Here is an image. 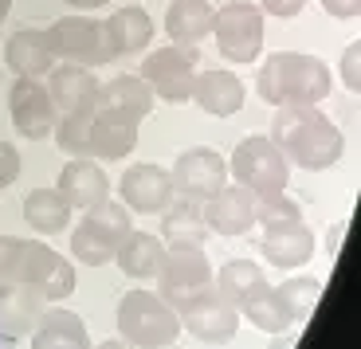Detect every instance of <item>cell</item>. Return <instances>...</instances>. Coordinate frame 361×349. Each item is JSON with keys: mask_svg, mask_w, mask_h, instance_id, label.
Listing matches in <instances>:
<instances>
[{"mask_svg": "<svg viewBox=\"0 0 361 349\" xmlns=\"http://www.w3.org/2000/svg\"><path fill=\"white\" fill-rule=\"evenodd\" d=\"M271 142L279 145V153L290 165L307 173L334 169L345 153V134L330 114L318 106H279L271 118Z\"/></svg>", "mask_w": 361, "mask_h": 349, "instance_id": "6da1fadb", "label": "cell"}, {"mask_svg": "<svg viewBox=\"0 0 361 349\" xmlns=\"http://www.w3.org/2000/svg\"><path fill=\"white\" fill-rule=\"evenodd\" d=\"M330 90H334V75L310 51H271L255 75V94L275 110L318 106L322 99H330Z\"/></svg>", "mask_w": 361, "mask_h": 349, "instance_id": "7a4b0ae2", "label": "cell"}, {"mask_svg": "<svg viewBox=\"0 0 361 349\" xmlns=\"http://www.w3.org/2000/svg\"><path fill=\"white\" fill-rule=\"evenodd\" d=\"M118 338L134 349H165L180 338V314L157 290H126L118 302Z\"/></svg>", "mask_w": 361, "mask_h": 349, "instance_id": "3957f363", "label": "cell"}, {"mask_svg": "<svg viewBox=\"0 0 361 349\" xmlns=\"http://www.w3.org/2000/svg\"><path fill=\"white\" fill-rule=\"evenodd\" d=\"M134 232L130 208L122 200H99L94 208H87L79 220V228L71 232V255L82 267H102L114 259V251L122 247V240Z\"/></svg>", "mask_w": 361, "mask_h": 349, "instance_id": "277c9868", "label": "cell"}, {"mask_svg": "<svg viewBox=\"0 0 361 349\" xmlns=\"http://www.w3.org/2000/svg\"><path fill=\"white\" fill-rule=\"evenodd\" d=\"M212 263H208L204 243H165V259L157 271V295L173 306V310H185L189 302H197L200 295L212 290Z\"/></svg>", "mask_w": 361, "mask_h": 349, "instance_id": "5b68a950", "label": "cell"}, {"mask_svg": "<svg viewBox=\"0 0 361 349\" xmlns=\"http://www.w3.org/2000/svg\"><path fill=\"white\" fill-rule=\"evenodd\" d=\"M8 283H20V287H27L32 295H39L51 306L75 295V267L71 259L51 251L44 240H20V255Z\"/></svg>", "mask_w": 361, "mask_h": 349, "instance_id": "8992f818", "label": "cell"}, {"mask_svg": "<svg viewBox=\"0 0 361 349\" xmlns=\"http://www.w3.org/2000/svg\"><path fill=\"white\" fill-rule=\"evenodd\" d=\"M228 173L235 177V185L252 188L259 200L279 197L290 185V161L279 153V145L263 134H252L235 145L232 161H228Z\"/></svg>", "mask_w": 361, "mask_h": 349, "instance_id": "52a82bcc", "label": "cell"}, {"mask_svg": "<svg viewBox=\"0 0 361 349\" xmlns=\"http://www.w3.org/2000/svg\"><path fill=\"white\" fill-rule=\"evenodd\" d=\"M212 36H216V51L224 63H259L263 55V12L252 0H232L212 16Z\"/></svg>", "mask_w": 361, "mask_h": 349, "instance_id": "ba28073f", "label": "cell"}, {"mask_svg": "<svg viewBox=\"0 0 361 349\" xmlns=\"http://www.w3.org/2000/svg\"><path fill=\"white\" fill-rule=\"evenodd\" d=\"M200 55L197 47H180V44H165L157 51L145 55L142 63V79L149 82L154 99L169 102V106H185L192 94V79H197Z\"/></svg>", "mask_w": 361, "mask_h": 349, "instance_id": "9c48e42d", "label": "cell"}, {"mask_svg": "<svg viewBox=\"0 0 361 349\" xmlns=\"http://www.w3.org/2000/svg\"><path fill=\"white\" fill-rule=\"evenodd\" d=\"M47 44H51V55L59 63H79V67H102L110 63V51H106V36H102V20L94 16H63L47 27Z\"/></svg>", "mask_w": 361, "mask_h": 349, "instance_id": "30bf717a", "label": "cell"}, {"mask_svg": "<svg viewBox=\"0 0 361 349\" xmlns=\"http://www.w3.org/2000/svg\"><path fill=\"white\" fill-rule=\"evenodd\" d=\"M169 177H173V192L177 197H189L204 204L216 188L228 185V161H224V153H216L212 145H192V149H185L173 161Z\"/></svg>", "mask_w": 361, "mask_h": 349, "instance_id": "8fae6325", "label": "cell"}, {"mask_svg": "<svg viewBox=\"0 0 361 349\" xmlns=\"http://www.w3.org/2000/svg\"><path fill=\"white\" fill-rule=\"evenodd\" d=\"M8 114H12L16 134L27 137V142H44V137L55 130V122H59V110H55L44 79H12Z\"/></svg>", "mask_w": 361, "mask_h": 349, "instance_id": "7c38bea8", "label": "cell"}, {"mask_svg": "<svg viewBox=\"0 0 361 349\" xmlns=\"http://www.w3.org/2000/svg\"><path fill=\"white\" fill-rule=\"evenodd\" d=\"M118 197H122V204H126L130 212L161 216L177 192H173L169 169H161V165H154V161H137V165H130V169L122 173Z\"/></svg>", "mask_w": 361, "mask_h": 349, "instance_id": "4fadbf2b", "label": "cell"}, {"mask_svg": "<svg viewBox=\"0 0 361 349\" xmlns=\"http://www.w3.org/2000/svg\"><path fill=\"white\" fill-rule=\"evenodd\" d=\"M255 204H259V197H255L252 188L224 185L200 204V212H204L208 232L232 240V235H247L255 228Z\"/></svg>", "mask_w": 361, "mask_h": 349, "instance_id": "5bb4252c", "label": "cell"}, {"mask_svg": "<svg viewBox=\"0 0 361 349\" xmlns=\"http://www.w3.org/2000/svg\"><path fill=\"white\" fill-rule=\"evenodd\" d=\"M259 251L271 267L295 271L314 259V232L307 228L302 216H295V220H271V224H263Z\"/></svg>", "mask_w": 361, "mask_h": 349, "instance_id": "9a60e30c", "label": "cell"}, {"mask_svg": "<svg viewBox=\"0 0 361 349\" xmlns=\"http://www.w3.org/2000/svg\"><path fill=\"white\" fill-rule=\"evenodd\" d=\"M240 310L228 298H220L216 290L200 295L197 302H189L180 310V330H189L197 341H232L240 330Z\"/></svg>", "mask_w": 361, "mask_h": 349, "instance_id": "2e32d148", "label": "cell"}, {"mask_svg": "<svg viewBox=\"0 0 361 349\" xmlns=\"http://www.w3.org/2000/svg\"><path fill=\"white\" fill-rule=\"evenodd\" d=\"M99 87L102 82L94 79V71L79 63H55L47 75V94L59 114H90L99 106Z\"/></svg>", "mask_w": 361, "mask_h": 349, "instance_id": "e0dca14e", "label": "cell"}, {"mask_svg": "<svg viewBox=\"0 0 361 349\" xmlns=\"http://www.w3.org/2000/svg\"><path fill=\"white\" fill-rule=\"evenodd\" d=\"M244 99L247 90L244 82H240V75L228 71V67H208V71H197V79H192V94L189 102H197L204 114L212 118H232L244 110Z\"/></svg>", "mask_w": 361, "mask_h": 349, "instance_id": "ac0fdd59", "label": "cell"}, {"mask_svg": "<svg viewBox=\"0 0 361 349\" xmlns=\"http://www.w3.org/2000/svg\"><path fill=\"white\" fill-rule=\"evenodd\" d=\"M55 192L71 204V212H87L110 197V177L94 157H71L55 180Z\"/></svg>", "mask_w": 361, "mask_h": 349, "instance_id": "d6986e66", "label": "cell"}, {"mask_svg": "<svg viewBox=\"0 0 361 349\" xmlns=\"http://www.w3.org/2000/svg\"><path fill=\"white\" fill-rule=\"evenodd\" d=\"M137 145V122L122 110L94 106L90 114V157L94 161H122Z\"/></svg>", "mask_w": 361, "mask_h": 349, "instance_id": "ffe728a7", "label": "cell"}, {"mask_svg": "<svg viewBox=\"0 0 361 349\" xmlns=\"http://www.w3.org/2000/svg\"><path fill=\"white\" fill-rule=\"evenodd\" d=\"M4 63L12 67L16 79H47L59 59L51 55L44 27H16L4 44Z\"/></svg>", "mask_w": 361, "mask_h": 349, "instance_id": "44dd1931", "label": "cell"}, {"mask_svg": "<svg viewBox=\"0 0 361 349\" xmlns=\"http://www.w3.org/2000/svg\"><path fill=\"white\" fill-rule=\"evenodd\" d=\"M102 36H106L110 59H118V55H137L154 39V16L145 8H134V4L114 8L110 20H102Z\"/></svg>", "mask_w": 361, "mask_h": 349, "instance_id": "7402d4cb", "label": "cell"}, {"mask_svg": "<svg viewBox=\"0 0 361 349\" xmlns=\"http://www.w3.org/2000/svg\"><path fill=\"white\" fill-rule=\"evenodd\" d=\"M47 302L39 295H32L20 283H0V338H32V330L39 326Z\"/></svg>", "mask_w": 361, "mask_h": 349, "instance_id": "603a6c76", "label": "cell"}, {"mask_svg": "<svg viewBox=\"0 0 361 349\" xmlns=\"http://www.w3.org/2000/svg\"><path fill=\"white\" fill-rule=\"evenodd\" d=\"M90 330L75 310L67 306H47L39 326L32 330V345L27 349H90Z\"/></svg>", "mask_w": 361, "mask_h": 349, "instance_id": "cb8c5ba5", "label": "cell"}, {"mask_svg": "<svg viewBox=\"0 0 361 349\" xmlns=\"http://www.w3.org/2000/svg\"><path fill=\"white\" fill-rule=\"evenodd\" d=\"M212 290H216L220 298H228V302L235 306V310H244V306H252L255 298L267 295V275H263L259 263L252 259H228L224 267L212 275Z\"/></svg>", "mask_w": 361, "mask_h": 349, "instance_id": "d4e9b609", "label": "cell"}, {"mask_svg": "<svg viewBox=\"0 0 361 349\" xmlns=\"http://www.w3.org/2000/svg\"><path fill=\"white\" fill-rule=\"evenodd\" d=\"M161 259H165V240L161 235H149V232H137V228L122 240V247L114 251V263L122 267V275L137 278V283L157 278Z\"/></svg>", "mask_w": 361, "mask_h": 349, "instance_id": "484cf974", "label": "cell"}, {"mask_svg": "<svg viewBox=\"0 0 361 349\" xmlns=\"http://www.w3.org/2000/svg\"><path fill=\"white\" fill-rule=\"evenodd\" d=\"M212 16H216V8L208 0H173L169 12H165L169 44L197 47L204 36H212Z\"/></svg>", "mask_w": 361, "mask_h": 349, "instance_id": "4316f807", "label": "cell"}, {"mask_svg": "<svg viewBox=\"0 0 361 349\" xmlns=\"http://www.w3.org/2000/svg\"><path fill=\"white\" fill-rule=\"evenodd\" d=\"M154 102H157L154 90H149V82H145L142 75H114L110 82H102V87H99V106L122 110V114H130L134 122L149 118Z\"/></svg>", "mask_w": 361, "mask_h": 349, "instance_id": "83f0119b", "label": "cell"}, {"mask_svg": "<svg viewBox=\"0 0 361 349\" xmlns=\"http://www.w3.org/2000/svg\"><path fill=\"white\" fill-rule=\"evenodd\" d=\"M208 224L200 212V200L173 197L169 208L161 212V240L165 243H208Z\"/></svg>", "mask_w": 361, "mask_h": 349, "instance_id": "f1b7e54d", "label": "cell"}, {"mask_svg": "<svg viewBox=\"0 0 361 349\" xmlns=\"http://www.w3.org/2000/svg\"><path fill=\"white\" fill-rule=\"evenodd\" d=\"M24 220L39 235H59L71 224V204L55 188H32L24 197Z\"/></svg>", "mask_w": 361, "mask_h": 349, "instance_id": "f546056e", "label": "cell"}, {"mask_svg": "<svg viewBox=\"0 0 361 349\" xmlns=\"http://www.w3.org/2000/svg\"><path fill=\"white\" fill-rule=\"evenodd\" d=\"M240 318H247V322H252L259 333H287L290 326L298 322L295 310L283 302V295L275 287H271L263 298H255L252 306H244V310H240Z\"/></svg>", "mask_w": 361, "mask_h": 349, "instance_id": "4dcf8cb0", "label": "cell"}, {"mask_svg": "<svg viewBox=\"0 0 361 349\" xmlns=\"http://www.w3.org/2000/svg\"><path fill=\"white\" fill-rule=\"evenodd\" d=\"M90 114H59L55 122L51 137L67 157H90Z\"/></svg>", "mask_w": 361, "mask_h": 349, "instance_id": "1f68e13d", "label": "cell"}, {"mask_svg": "<svg viewBox=\"0 0 361 349\" xmlns=\"http://www.w3.org/2000/svg\"><path fill=\"white\" fill-rule=\"evenodd\" d=\"M283 295V302L295 310V318L302 322L310 310L318 306V295H322V278H314V275H295V278H283L279 287H275Z\"/></svg>", "mask_w": 361, "mask_h": 349, "instance_id": "d6a6232c", "label": "cell"}, {"mask_svg": "<svg viewBox=\"0 0 361 349\" xmlns=\"http://www.w3.org/2000/svg\"><path fill=\"white\" fill-rule=\"evenodd\" d=\"M338 71H342V87L350 94L361 90V44H350L342 51V63H338Z\"/></svg>", "mask_w": 361, "mask_h": 349, "instance_id": "836d02e7", "label": "cell"}, {"mask_svg": "<svg viewBox=\"0 0 361 349\" xmlns=\"http://www.w3.org/2000/svg\"><path fill=\"white\" fill-rule=\"evenodd\" d=\"M302 8H307V0H259V12L275 20H295L302 16Z\"/></svg>", "mask_w": 361, "mask_h": 349, "instance_id": "e575fe53", "label": "cell"}, {"mask_svg": "<svg viewBox=\"0 0 361 349\" xmlns=\"http://www.w3.org/2000/svg\"><path fill=\"white\" fill-rule=\"evenodd\" d=\"M16 177H20V153H16V145L0 142V192H4Z\"/></svg>", "mask_w": 361, "mask_h": 349, "instance_id": "d590c367", "label": "cell"}, {"mask_svg": "<svg viewBox=\"0 0 361 349\" xmlns=\"http://www.w3.org/2000/svg\"><path fill=\"white\" fill-rule=\"evenodd\" d=\"M16 255H20V240H16V235H0V283H8V278H12Z\"/></svg>", "mask_w": 361, "mask_h": 349, "instance_id": "8d00e7d4", "label": "cell"}, {"mask_svg": "<svg viewBox=\"0 0 361 349\" xmlns=\"http://www.w3.org/2000/svg\"><path fill=\"white\" fill-rule=\"evenodd\" d=\"M322 4L326 16H334V20H353L361 16V0H318Z\"/></svg>", "mask_w": 361, "mask_h": 349, "instance_id": "74e56055", "label": "cell"}, {"mask_svg": "<svg viewBox=\"0 0 361 349\" xmlns=\"http://www.w3.org/2000/svg\"><path fill=\"white\" fill-rule=\"evenodd\" d=\"M63 4H71V8H79V12H90V8H102V4H110V0H63Z\"/></svg>", "mask_w": 361, "mask_h": 349, "instance_id": "f35d334b", "label": "cell"}, {"mask_svg": "<svg viewBox=\"0 0 361 349\" xmlns=\"http://www.w3.org/2000/svg\"><path fill=\"white\" fill-rule=\"evenodd\" d=\"M90 349H134V345H126V341L118 338V341H99V345H90Z\"/></svg>", "mask_w": 361, "mask_h": 349, "instance_id": "ab89813d", "label": "cell"}, {"mask_svg": "<svg viewBox=\"0 0 361 349\" xmlns=\"http://www.w3.org/2000/svg\"><path fill=\"white\" fill-rule=\"evenodd\" d=\"M8 12H12V0H0V24L8 20Z\"/></svg>", "mask_w": 361, "mask_h": 349, "instance_id": "60d3db41", "label": "cell"}, {"mask_svg": "<svg viewBox=\"0 0 361 349\" xmlns=\"http://www.w3.org/2000/svg\"><path fill=\"white\" fill-rule=\"evenodd\" d=\"M290 345H295L290 338H279V341H275V349H290Z\"/></svg>", "mask_w": 361, "mask_h": 349, "instance_id": "b9f144b4", "label": "cell"}, {"mask_svg": "<svg viewBox=\"0 0 361 349\" xmlns=\"http://www.w3.org/2000/svg\"><path fill=\"white\" fill-rule=\"evenodd\" d=\"M165 349H177V345H165Z\"/></svg>", "mask_w": 361, "mask_h": 349, "instance_id": "7bdbcfd3", "label": "cell"}]
</instances>
